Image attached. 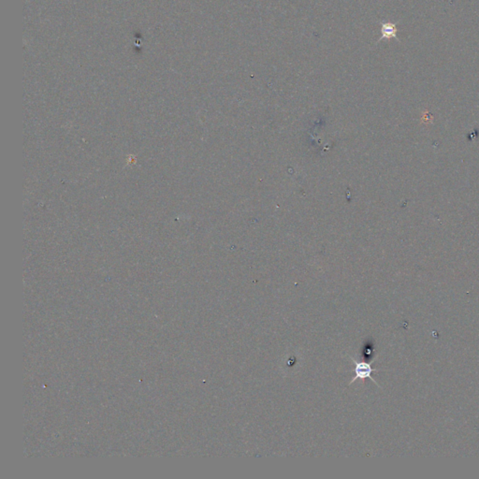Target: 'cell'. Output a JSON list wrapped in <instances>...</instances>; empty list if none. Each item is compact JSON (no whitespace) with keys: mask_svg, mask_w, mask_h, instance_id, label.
I'll list each match as a JSON object with an SVG mask.
<instances>
[{"mask_svg":"<svg viewBox=\"0 0 479 479\" xmlns=\"http://www.w3.org/2000/svg\"><path fill=\"white\" fill-rule=\"evenodd\" d=\"M351 359H352V361H353V363H354L355 365V368L353 369V370H352V371H351V372H353V373H354L355 376L354 378L351 380V382L349 383L350 385L354 383L356 380H359V379H360V380H364V379H366V378H369V379H371V380H372V381H373L375 385L379 386L378 384L375 382V380H374V378L372 377V373H374V372H377V371H379V370L372 368V366H371L372 362H371V363H369V362H365V361H357V360L354 359L353 358H351Z\"/></svg>","mask_w":479,"mask_h":479,"instance_id":"6da1fadb","label":"cell"},{"mask_svg":"<svg viewBox=\"0 0 479 479\" xmlns=\"http://www.w3.org/2000/svg\"><path fill=\"white\" fill-rule=\"evenodd\" d=\"M396 32H397V29H396L395 25L389 24V23L382 25L383 38H389L391 37L396 38Z\"/></svg>","mask_w":479,"mask_h":479,"instance_id":"7a4b0ae2","label":"cell"}]
</instances>
